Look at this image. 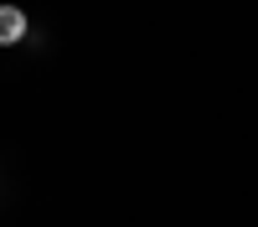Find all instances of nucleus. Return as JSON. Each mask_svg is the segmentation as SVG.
<instances>
[{
  "mask_svg": "<svg viewBox=\"0 0 258 227\" xmlns=\"http://www.w3.org/2000/svg\"><path fill=\"white\" fill-rule=\"evenodd\" d=\"M21 36H26V16H21L16 6H0V41L11 47V41H21Z\"/></svg>",
  "mask_w": 258,
  "mask_h": 227,
  "instance_id": "f257e3e1",
  "label": "nucleus"
}]
</instances>
